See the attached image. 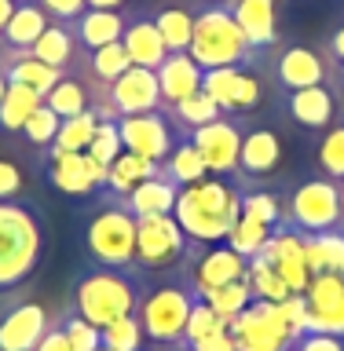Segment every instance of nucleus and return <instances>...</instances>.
Returning <instances> with one entry per match:
<instances>
[{"instance_id":"obj_1","label":"nucleus","mask_w":344,"mask_h":351,"mask_svg":"<svg viewBox=\"0 0 344 351\" xmlns=\"http://www.w3.org/2000/svg\"><path fill=\"white\" fill-rule=\"evenodd\" d=\"M172 216L183 227L187 241L220 245V241L231 238V230L242 219V191L227 176H209L194 186H183Z\"/></svg>"},{"instance_id":"obj_2","label":"nucleus","mask_w":344,"mask_h":351,"mask_svg":"<svg viewBox=\"0 0 344 351\" xmlns=\"http://www.w3.org/2000/svg\"><path fill=\"white\" fill-rule=\"evenodd\" d=\"M48 249L44 213L26 197L0 202V293L26 285Z\"/></svg>"},{"instance_id":"obj_3","label":"nucleus","mask_w":344,"mask_h":351,"mask_svg":"<svg viewBox=\"0 0 344 351\" xmlns=\"http://www.w3.org/2000/svg\"><path fill=\"white\" fill-rule=\"evenodd\" d=\"M198 300L202 296L194 289L187 263L165 274H143L136 318L143 333H147V344H176V340H183L187 318H191Z\"/></svg>"},{"instance_id":"obj_4","label":"nucleus","mask_w":344,"mask_h":351,"mask_svg":"<svg viewBox=\"0 0 344 351\" xmlns=\"http://www.w3.org/2000/svg\"><path fill=\"white\" fill-rule=\"evenodd\" d=\"M143 293V274L139 271H121V267H88L70 285V304L81 311L92 326H110L117 318L136 315Z\"/></svg>"},{"instance_id":"obj_5","label":"nucleus","mask_w":344,"mask_h":351,"mask_svg":"<svg viewBox=\"0 0 344 351\" xmlns=\"http://www.w3.org/2000/svg\"><path fill=\"white\" fill-rule=\"evenodd\" d=\"M227 333L235 337L238 351H293L297 337L308 333L304 296H290L286 304L253 300L227 322Z\"/></svg>"},{"instance_id":"obj_6","label":"nucleus","mask_w":344,"mask_h":351,"mask_svg":"<svg viewBox=\"0 0 344 351\" xmlns=\"http://www.w3.org/2000/svg\"><path fill=\"white\" fill-rule=\"evenodd\" d=\"M136 223L121 197H95L92 213L81 227L84 260L95 267H121L136 271Z\"/></svg>"},{"instance_id":"obj_7","label":"nucleus","mask_w":344,"mask_h":351,"mask_svg":"<svg viewBox=\"0 0 344 351\" xmlns=\"http://www.w3.org/2000/svg\"><path fill=\"white\" fill-rule=\"evenodd\" d=\"M187 55L202 66V73L264 59L260 51H253V44L246 40V33H242L227 4H202V11L194 19L191 44H187Z\"/></svg>"},{"instance_id":"obj_8","label":"nucleus","mask_w":344,"mask_h":351,"mask_svg":"<svg viewBox=\"0 0 344 351\" xmlns=\"http://www.w3.org/2000/svg\"><path fill=\"white\" fill-rule=\"evenodd\" d=\"M202 92L213 95L224 114L257 117L260 110H271L275 95H279V84H275V77H271V55H264L257 62H246V66L205 70L202 73Z\"/></svg>"},{"instance_id":"obj_9","label":"nucleus","mask_w":344,"mask_h":351,"mask_svg":"<svg viewBox=\"0 0 344 351\" xmlns=\"http://www.w3.org/2000/svg\"><path fill=\"white\" fill-rule=\"evenodd\" d=\"M282 223L301 234L344 230V180L308 176L282 194Z\"/></svg>"},{"instance_id":"obj_10","label":"nucleus","mask_w":344,"mask_h":351,"mask_svg":"<svg viewBox=\"0 0 344 351\" xmlns=\"http://www.w3.org/2000/svg\"><path fill=\"white\" fill-rule=\"evenodd\" d=\"M191 241L176 216H143L136 223V271L139 274H165L187 263Z\"/></svg>"},{"instance_id":"obj_11","label":"nucleus","mask_w":344,"mask_h":351,"mask_svg":"<svg viewBox=\"0 0 344 351\" xmlns=\"http://www.w3.org/2000/svg\"><path fill=\"white\" fill-rule=\"evenodd\" d=\"M271 77L279 92H297V88H315V84H337V66L323 48L312 44H286L271 51Z\"/></svg>"},{"instance_id":"obj_12","label":"nucleus","mask_w":344,"mask_h":351,"mask_svg":"<svg viewBox=\"0 0 344 351\" xmlns=\"http://www.w3.org/2000/svg\"><path fill=\"white\" fill-rule=\"evenodd\" d=\"M246 125H249V117H242V114H220L216 121L191 132V143L202 154L209 176H227V180L238 176V154H242Z\"/></svg>"},{"instance_id":"obj_13","label":"nucleus","mask_w":344,"mask_h":351,"mask_svg":"<svg viewBox=\"0 0 344 351\" xmlns=\"http://www.w3.org/2000/svg\"><path fill=\"white\" fill-rule=\"evenodd\" d=\"M282 169V136L271 121L249 117L246 136H242L238 154V186H268V180Z\"/></svg>"},{"instance_id":"obj_14","label":"nucleus","mask_w":344,"mask_h":351,"mask_svg":"<svg viewBox=\"0 0 344 351\" xmlns=\"http://www.w3.org/2000/svg\"><path fill=\"white\" fill-rule=\"evenodd\" d=\"M51 322V307L37 296H19V300L4 304V311H0V351H37Z\"/></svg>"},{"instance_id":"obj_15","label":"nucleus","mask_w":344,"mask_h":351,"mask_svg":"<svg viewBox=\"0 0 344 351\" xmlns=\"http://www.w3.org/2000/svg\"><path fill=\"white\" fill-rule=\"evenodd\" d=\"M103 121H117V117H132V114H150L161 110V88H158V73L143 70V66H128L125 73L110 84L106 103L95 106Z\"/></svg>"},{"instance_id":"obj_16","label":"nucleus","mask_w":344,"mask_h":351,"mask_svg":"<svg viewBox=\"0 0 344 351\" xmlns=\"http://www.w3.org/2000/svg\"><path fill=\"white\" fill-rule=\"evenodd\" d=\"M117 132L128 154H139L154 165H161L172 154L180 128L169 121L165 110H150V114H132V117H117Z\"/></svg>"},{"instance_id":"obj_17","label":"nucleus","mask_w":344,"mask_h":351,"mask_svg":"<svg viewBox=\"0 0 344 351\" xmlns=\"http://www.w3.org/2000/svg\"><path fill=\"white\" fill-rule=\"evenodd\" d=\"M187 271H191V282H194L198 296H205V293L220 289V285L242 282L249 274V260L238 256L227 241H220V245H194L191 241Z\"/></svg>"},{"instance_id":"obj_18","label":"nucleus","mask_w":344,"mask_h":351,"mask_svg":"<svg viewBox=\"0 0 344 351\" xmlns=\"http://www.w3.org/2000/svg\"><path fill=\"white\" fill-rule=\"evenodd\" d=\"M344 99L337 84H315V88H297L282 95V114L304 132H326L341 121Z\"/></svg>"},{"instance_id":"obj_19","label":"nucleus","mask_w":344,"mask_h":351,"mask_svg":"<svg viewBox=\"0 0 344 351\" xmlns=\"http://www.w3.org/2000/svg\"><path fill=\"white\" fill-rule=\"evenodd\" d=\"M304 296L308 311V333H334L344 337V274L341 271H323L312 274Z\"/></svg>"},{"instance_id":"obj_20","label":"nucleus","mask_w":344,"mask_h":351,"mask_svg":"<svg viewBox=\"0 0 344 351\" xmlns=\"http://www.w3.org/2000/svg\"><path fill=\"white\" fill-rule=\"evenodd\" d=\"M44 176H48L51 191H59L66 197H95L103 191V169L88 158V150L44 158Z\"/></svg>"},{"instance_id":"obj_21","label":"nucleus","mask_w":344,"mask_h":351,"mask_svg":"<svg viewBox=\"0 0 344 351\" xmlns=\"http://www.w3.org/2000/svg\"><path fill=\"white\" fill-rule=\"evenodd\" d=\"M121 44H125L132 66H143V70H158V66L169 59V48H165L158 26H154L147 8H125V33H121Z\"/></svg>"},{"instance_id":"obj_22","label":"nucleus","mask_w":344,"mask_h":351,"mask_svg":"<svg viewBox=\"0 0 344 351\" xmlns=\"http://www.w3.org/2000/svg\"><path fill=\"white\" fill-rule=\"evenodd\" d=\"M227 8L253 51L271 55V48L279 44V0H231Z\"/></svg>"},{"instance_id":"obj_23","label":"nucleus","mask_w":344,"mask_h":351,"mask_svg":"<svg viewBox=\"0 0 344 351\" xmlns=\"http://www.w3.org/2000/svg\"><path fill=\"white\" fill-rule=\"evenodd\" d=\"M143 8L150 11L165 48L187 51L191 33H194V19H198V11H202V0H154V4H143Z\"/></svg>"},{"instance_id":"obj_24","label":"nucleus","mask_w":344,"mask_h":351,"mask_svg":"<svg viewBox=\"0 0 344 351\" xmlns=\"http://www.w3.org/2000/svg\"><path fill=\"white\" fill-rule=\"evenodd\" d=\"M51 22L55 19L37 4V0H22V4H15V11H11L8 26L0 29V48L4 51H33V44L44 37V29H48Z\"/></svg>"},{"instance_id":"obj_25","label":"nucleus","mask_w":344,"mask_h":351,"mask_svg":"<svg viewBox=\"0 0 344 351\" xmlns=\"http://www.w3.org/2000/svg\"><path fill=\"white\" fill-rule=\"evenodd\" d=\"M158 88H161V110L165 106H176L180 99L194 95L202 88V66H198L187 51H169L158 70Z\"/></svg>"},{"instance_id":"obj_26","label":"nucleus","mask_w":344,"mask_h":351,"mask_svg":"<svg viewBox=\"0 0 344 351\" xmlns=\"http://www.w3.org/2000/svg\"><path fill=\"white\" fill-rule=\"evenodd\" d=\"M180 191L183 186H176L158 165V172H154L150 180H143L136 191H132L128 197H121V202L128 205V213L136 219H143V216H172L176 202H180Z\"/></svg>"},{"instance_id":"obj_27","label":"nucleus","mask_w":344,"mask_h":351,"mask_svg":"<svg viewBox=\"0 0 344 351\" xmlns=\"http://www.w3.org/2000/svg\"><path fill=\"white\" fill-rule=\"evenodd\" d=\"M0 66H4V73H8L11 84H26L41 99H48V92L62 81V73L55 70V66L41 62L33 51H4V48H0Z\"/></svg>"},{"instance_id":"obj_28","label":"nucleus","mask_w":344,"mask_h":351,"mask_svg":"<svg viewBox=\"0 0 344 351\" xmlns=\"http://www.w3.org/2000/svg\"><path fill=\"white\" fill-rule=\"evenodd\" d=\"M33 55H37L41 62L55 66L59 73H73L77 66H81L84 51L81 44H77V33L70 22H51L48 29H44V37L33 44Z\"/></svg>"},{"instance_id":"obj_29","label":"nucleus","mask_w":344,"mask_h":351,"mask_svg":"<svg viewBox=\"0 0 344 351\" xmlns=\"http://www.w3.org/2000/svg\"><path fill=\"white\" fill-rule=\"evenodd\" d=\"M158 172V165L139 158V154H128L121 150L114 161L103 169V191H99L95 197H128L143 180H150V176Z\"/></svg>"},{"instance_id":"obj_30","label":"nucleus","mask_w":344,"mask_h":351,"mask_svg":"<svg viewBox=\"0 0 344 351\" xmlns=\"http://www.w3.org/2000/svg\"><path fill=\"white\" fill-rule=\"evenodd\" d=\"M70 26L77 33L81 51H95V48H106V44H117L121 40V33H125V11H95V8H84V15L73 19Z\"/></svg>"},{"instance_id":"obj_31","label":"nucleus","mask_w":344,"mask_h":351,"mask_svg":"<svg viewBox=\"0 0 344 351\" xmlns=\"http://www.w3.org/2000/svg\"><path fill=\"white\" fill-rule=\"evenodd\" d=\"M103 125V114L92 106V110H84V114H77V117H66L59 132H55V143L48 150L41 154V158H51V154H77V150H88V143H92L95 136V128Z\"/></svg>"},{"instance_id":"obj_32","label":"nucleus","mask_w":344,"mask_h":351,"mask_svg":"<svg viewBox=\"0 0 344 351\" xmlns=\"http://www.w3.org/2000/svg\"><path fill=\"white\" fill-rule=\"evenodd\" d=\"M161 172L169 176L176 186H194V183L209 180V169H205V161H202V154H198V147L191 143V136H180V139H176L172 154L161 161Z\"/></svg>"},{"instance_id":"obj_33","label":"nucleus","mask_w":344,"mask_h":351,"mask_svg":"<svg viewBox=\"0 0 344 351\" xmlns=\"http://www.w3.org/2000/svg\"><path fill=\"white\" fill-rule=\"evenodd\" d=\"M165 114H169V121H172L176 128H180V136H191L194 128H202V125H209V121H216L220 114H224V110L216 106L213 95L198 88L194 95L180 99L176 106H165Z\"/></svg>"},{"instance_id":"obj_34","label":"nucleus","mask_w":344,"mask_h":351,"mask_svg":"<svg viewBox=\"0 0 344 351\" xmlns=\"http://www.w3.org/2000/svg\"><path fill=\"white\" fill-rule=\"evenodd\" d=\"M44 103L66 121V117H77V114H84V110H92V92H88L84 77L73 70V73H62V81L51 88Z\"/></svg>"},{"instance_id":"obj_35","label":"nucleus","mask_w":344,"mask_h":351,"mask_svg":"<svg viewBox=\"0 0 344 351\" xmlns=\"http://www.w3.org/2000/svg\"><path fill=\"white\" fill-rule=\"evenodd\" d=\"M44 99L33 92L26 84H11L8 81V92L0 99V128L4 132H22L26 128V121L33 117V110H37Z\"/></svg>"},{"instance_id":"obj_36","label":"nucleus","mask_w":344,"mask_h":351,"mask_svg":"<svg viewBox=\"0 0 344 351\" xmlns=\"http://www.w3.org/2000/svg\"><path fill=\"white\" fill-rule=\"evenodd\" d=\"M55 322H59V329L66 333V340H70L77 351H99L103 348V329L88 322L73 304L59 307V311H55Z\"/></svg>"},{"instance_id":"obj_37","label":"nucleus","mask_w":344,"mask_h":351,"mask_svg":"<svg viewBox=\"0 0 344 351\" xmlns=\"http://www.w3.org/2000/svg\"><path fill=\"white\" fill-rule=\"evenodd\" d=\"M242 191V213L257 216L268 227H282V197L271 186H238Z\"/></svg>"},{"instance_id":"obj_38","label":"nucleus","mask_w":344,"mask_h":351,"mask_svg":"<svg viewBox=\"0 0 344 351\" xmlns=\"http://www.w3.org/2000/svg\"><path fill=\"white\" fill-rule=\"evenodd\" d=\"M271 234H275V227L260 223L257 216H246V213H242V219L235 223V230H231V238H227V245L235 249L238 256L253 260L264 245H268V238H271Z\"/></svg>"},{"instance_id":"obj_39","label":"nucleus","mask_w":344,"mask_h":351,"mask_svg":"<svg viewBox=\"0 0 344 351\" xmlns=\"http://www.w3.org/2000/svg\"><path fill=\"white\" fill-rule=\"evenodd\" d=\"M315 165L323 176H330V180H344V117L334 128L323 132V139H319V147H315Z\"/></svg>"},{"instance_id":"obj_40","label":"nucleus","mask_w":344,"mask_h":351,"mask_svg":"<svg viewBox=\"0 0 344 351\" xmlns=\"http://www.w3.org/2000/svg\"><path fill=\"white\" fill-rule=\"evenodd\" d=\"M202 300L213 307V311L224 318V322H231L238 311H246V307L253 304V289H249V282L242 278V282H231V285H220V289L205 293Z\"/></svg>"},{"instance_id":"obj_41","label":"nucleus","mask_w":344,"mask_h":351,"mask_svg":"<svg viewBox=\"0 0 344 351\" xmlns=\"http://www.w3.org/2000/svg\"><path fill=\"white\" fill-rule=\"evenodd\" d=\"M103 348L110 351H147V333H143L139 318H117V322L103 326Z\"/></svg>"},{"instance_id":"obj_42","label":"nucleus","mask_w":344,"mask_h":351,"mask_svg":"<svg viewBox=\"0 0 344 351\" xmlns=\"http://www.w3.org/2000/svg\"><path fill=\"white\" fill-rule=\"evenodd\" d=\"M59 125H62V117L55 114L48 103H41L37 110H33V117L26 121V128H22V139H26L37 154H44V150L55 143V132H59Z\"/></svg>"},{"instance_id":"obj_43","label":"nucleus","mask_w":344,"mask_h":351,"mask_svg":"<svg viewBox=\"0 0 344 351\" xmlns=\"http://www.w3.org/2000/svg\"><path fill=\"white\" fill-rule=\"evenodd\" d=\"M227 322L220 318L213 307H209L205 300H198L194 304V311L191 318H187V329H183V344H198V340H205V337H216V333H224Z\"/></svg>"},{"instance_id":"obj_44","label":"nucleus","mask_w":344,"mask_h":351,"mask_svg":"<svg viewBox=\"0 0 344 351\" xmlns=\"http://www.w3.org/2000/svg\"><path fill=\"white\" fill-rule=\"evenodd\" d=\"M121 150H125V143H121L117 121H103V125L95 128L92 143H88V158H92V161L99 165V169H106V165L114 161Z\"/></svg>"},{"instance_id":"obj_45","label":"nucleus","mask_w":344,"mask_h":351,"mask_svg":"<svg viewBox=\"0 0 344 351\" xmlns=\"http://www.w3.org/2000/svg\"><path fill=\"white\" fill-rule=\"evenodd\" d=\"M22 186H26V176L11 158H0V202H11V197H22Z\"/></svg>"},{"instance_id":"obj_46","label":"nucleus","mask_w":344,"mask_h":351,"mask_svg":"<svg viewBox=\"0 0 344 351\" xmlns=\"http://www.w3.org/2000/svg\"><path fill=\"white\" fill-rule=\"evenodd\" d=\"M293 351H344V337H334V333H301L297 337Z\"/></svg>"},{"instance_id":"obj_47","label":"nucleus","mask_w":344,"mask_h":351,"mask_svg":"<svg viewBox=\"0 0 344 351\" xmlns=\"http://www.w3.org/2000/svg\"><path fill=\"white\" fill-rule=\"evenodd\" d=\"M37 4L48 11L55 22H73V19H81V15H84L88 0H37Z\"/></svg>"},{"instance_id":"obj_48","label":"nucleus","mask_w":344,"mask_h":351,"mask_svg":"<svg viewBox=\"0 0 344 351\" xmlns=\"http://www.w3.org/2000/svg\"><path fill=\"white\" fill-rule=\"evenodd\" d=\"M323 51L330 55V59H334V66H344V22H337V26L326 33Z\"/></svg>"},{"instance_id":"obj_49","label":"nucleus","mask_w":344,"mask_h":351,"mask_svg":"<svg viewBox=\"0 0 344 351\" xmlns=\"http://www.w3.org/2000/svg\"><path fill=\"white\" fill-rule=\"evenodd\" d=\"M37 351H77L70 340H66V333L59 329V322H51V329L41 337V344H37Z\"/></svg>"},{"instance_id":"obj_50","label":"nucleus","mask_w":344,"mask_h":351,"mask_svg":"<svg viewBox=\"0 0 344 351\" xmlns=\"http://www.w3.org/2000/svg\"><path fill=\"white\" fill-rule=\"evenodd\" d=\"M194 351H238V344H235V337L227 333H216V337H205V340H198V344H191Z\"/></svg>"},{"instance_id":"obj_51","label":"nucleus","mask_w":344,"mask_h":351,"mask_svg":"<svg viewBox=\"0 0 344 351\" xmlns=\"http://www.w3.org/2000/svg\"><path fill=\"white\" fill-rule=\"evenodd\" d=\"M88 8H95V11H125V8H132V0H88Z\"/></svg>"},{"instance_id":"obj_52","label":"nucleus","mask_w":344,"mask_h":351,"mask_svg":"<svg viewBox=\"0 0 344 351\" xmlns=\"http://www.w3.org/2000/svg\"><path fill=\"white\" fill-rule=\"evenodd\" d=\"M147 351H194V348L183 344V340H176V344H147Z\"/></svg>"},{"instance_id":"obj_53","label":"nucleus","mask_w":344,"mask_h":351,"mask_svg":"<svg viewBox=\"0 0 344 351\" xmlns=\"http://www.w3.org/2000/svg\"><path fill=\"white\" fill-rule=\"evenodd\" d=\"M11 11H15V4L11 0H0V29L8 26V19H11Z\"/></svg>"},{"instance_id":"obj_54","label":"nucleus","mask_w":344,"mask_h":351,"mask_svg":"<svg viewBox=\"0 0 344 351\" xmlns=\"http://www.w3.org/2000/svg\"><path fill=\"white\" fill-rule=\"evenodd\" d=\"M4 92H8V73H4V66H0V99H4Z\"/></svg>"},{"instance_id":"obj_55","label":"nucleus","mask_w":344,"mask_h":351,"mask_svg":"<svg viewBox=\"0 0 344 351\" xmlns=\"http://www.w3.org/2000/svg\"><path fill=\"white\" fill-rule=\"evenodd\" d=\"M202 4H231V0H202Z\"/></svg>"},{"instance_id":"obj_56","label":"nucleus","mask_w":344,"mask_h":351,"mask_svg":"<svg viewBox=\"0 0 344 351\" xmlns=\"http://www.w3.org/2000/svg\"><path fill=\"white\" fill-rule=\"evenodd\" d=\"M11 4H22V0H11Z\"/></svg>"},{"instance_id":"obj_57","label":"nucleus","mask_w":344,"mask_h":351,"mask_svg":"<svg viewBox=\"0 0 344 351\" xmlns=\"http://www.w3.org/2000/svg\"><path fill=\"white\" fill-rule=\"evenodd\" d=\"M99 351H110V348H99Z\"/></svg>"},{"instance_id":"obj_58","label":"nucleus","mask_w":344,"mask_h":351,"mask_svg":"<svg viewBox=\"0 0 344 351\" xmlns=\"http://www.w3.org/2000/svg\"><path fill=\"white\" fill-rule=\"evenodd\" d=\"M341 117H344V110H341Z\"/></svg>"}]
</instances>
